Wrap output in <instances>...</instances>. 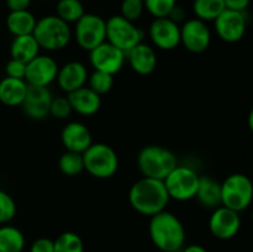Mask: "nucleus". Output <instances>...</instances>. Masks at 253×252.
<instances>
[{"instance_id": "obj_7", "label": "nucleus", "mask_w": 253, "mask_h": 252, "mask_svg": "<svg viewBox=\"0 0 253 252\" xmlns=\"http://www.w3.org/2000/svg\"><path fill=\"white\" fill-rule=\"evenodd\" d=\"M163 183L169 199L188 202L195 198L199 184V174L189 166L177 165L163 179Z\"/></svg>"}, {"instance_id": "obj_17", "label": "nucleus", "mask_w": 253, "mask_h": 252, "mask_svg": "<svg viewBox=\"0 0 253 252\" xmlns=\"http://www.w3.org/2000/svg\"><path fill=\"white\" fill-rule=\"evenodd\" d=\"M88 76L85 64L79 61H69L58 68L56 82L59 89L68 94L86 85Z\"/></svg>"}, {"instance_id": "obj_11", "label": "nucleus", "mask_w": 253, "mask_h": 252, "mask_svg": "<svg viewBox=\"0 0 253 252\" xmlns=\"http://www.w3.org/2000/svg\"><path fill=\"white\" fill-rule=\"evenodd\" d=\"M214 29L217 37L227 43H236L244 39L247 30L246 11L225 9L214 20Z\"/></svg>"}, {"instance_id": "obj_21", "label": "nucleus", "mask_w": 253, "mask_h": 252, "mask_svg": "<svg viewBox=\"0 0 253 252\" xmlns=\"http://www.w3.org/2000/svg\"><path fill=\"white\" fill-rule=\"evenodd\" d=\"M195 199L204 208L215 209L221 205V183L210 175H199Z\"/></svg>"}, {"instance_id": "obj_12", "label": "nucleus", "mask_w": 253, "mask_h": 252, "mask_svg": "<svg viewBox=\"0 0 253 252\" xmlns=\"http://www.w3.org/2000/svg\"><path fill=\"white\" fill-rule=\"evenodd\" d=\"M89 62L94 71L105 72L115 76L125 64V52L105 41L89 52Z\"/></svg>"}, {"instance_id": "obj_37", "label": "nucleus", "mask_w": 253, "mask_h": 252, "mask_svg": "<svg viewBox=\"0 0 253 252\" xmlns=\"http://www.w3.org/2000/svg\"><path fill=\"white\" fill-rule=\"evenodd\" d=\"M251 0H224L225 7L235 11H246Z\"/></svg>"}, {"instance_id": "obj_25", "label": "nucleus", "mask_w": 253, "mask_h": 252, "mask_svg": "<svg viewBox=\"0 0 253 252\" xmlns=\"http://www.w3.org/2000/svg\"><path fill=\"white\" fill-rule=\"evenodd\" d=\"M25 246L26 239L19 227L0 225V252H24Z\"/></svg>"}, {"instance_id": "obj_26", "label": "nucleus", "mask_w": 253, "mask_h": 252, "mask_svg": "<svg viewBox=\"0 0 253 252\" xmlns=\"http://www.w3.org/2000/svg\"><path fill=\"white\" fill-rule=\"evenodd\" d=\"M192 9L197 19L209 22L214 21L226 7L224 0H194Z\"/></svg>"}, {"instance_id": "obj_31", "label": "nucleus", "mask_w": 253, "mask_h": 252, "mask_svg": "<svg viewBox=\"0 0 253 252\" xmlns=\"http://www.w3.org/2000/svg\"><path fill=\"white\" fill-rule=\"evenodd\" d=\"M17 212V205L14 198L6 193L5 190L0 189V225L9 224Z\"/></svg>"}, {"instance_id": "obj_9", "label": "nucleus", "mask_w": 253, "mask_h": 252, "mask_svg": "<svg viewBox=\"0 0 253 252\" xmlns=\"http://www.w3.org/2000/svg\"><path fill=\"white\" fill-rule=\"evenodd\" d=\"M74 25L72 32L78 46L84 51L90 52L106 41V21L99 15L85 12Z\"/></svg>"}, {"instance_id": "obj_4", "label": "nucleus", "mask_w": 253, "mask_h": 252, "mask_svg": "<svg viewBox=\"0 0 253 252\" xmlns=\"http://www.w3.org/2000/svg\"><path fill=\"white\" fill-rule=\"evenodd\" d=\"M178 165L174 152L160 145H148L137 155V167L143 177L163 180Z\"/></svg>"}, {"instance_id": "obj_34", "label": "nucleus", "mask_w": 253, "mask_h": 252, "mask_svg": "<svg viewBox=\"0 0 253 252\" xmlns=\"http://www.w3.org/2000/svg\"><path fill=\"white\" fill-rule=\"evenodd\" d=\"M73 113L72 110L71 103H69L67 96H53L49 105V115L58 120H64L69 118L71 114Z\"/></svg>"}, {"instance_id": "obj_10", "label": "nucleus", "mask_w": 253, "mask_h": 252, "mask_svg": "<svg viewBox=\"0 0 253 252\" xmlns=\"http://www.w3.org/2000/svg\"><path fill=\"white\" fill-rule=\"evenodd\" d=\"M211 43V31L208 22L193 17L180 25V44L192 53H203Z\"/></svg>"}, {"instance_id": "obj_18", "label": "nucleus", "mask_w": 253, "mask_h": 252, "mask_svg": "<svg viewBox=\"0 0 253 252\" xmlns=\"http://www.w3.org/2000/svg\"><path fill=\"white\" fill-rule=\"evenodd\" d=\"M61 141L66 151L83 153L93 143V136L83 123L71 121L62 128Z\"/></svg>"}, {"instance_id": "obj_30", "label": "nucleus", "mask_w": 253, "mask_h": 252, "mask_svg": "<svg viewBox=\"0 0 253 252\" xmlns=\"http://www.w3.org/2000/svg\"><path fill=\"white\" fill-rule=\"evenodd\" d=\"M114 77L115 76H111V74L105 73V72L94 71L88 76V81H86L88 85L86 86H89L91 90L95 91L98 95L103 96L114 88V83H115Z\"/></svg>"}, {"instance_id": "obj_40", "label": "nucleus", "mask_w": 253, "mask_h": 252, "mask_svg": "<svg viewBox=\"0 0 253 252\" xmlns=\"http://www.w3.org/2000/svg\"><path fill=\"white\" fill-rule=\"evenodd\" d=\"M180 252H208V250L205 249L204 246H202V245L192 244V245H188V246L183 247V249L180 250Z\"/></svg>"}, {"instance_id": "obj_29", "label": "nucleus", "mask_w": 253, "mask_h": 252, "mask_svg": "<svg viewBox=\"0 0 253 252\" xmlns=\"http://www.w3.org/2000/svg\"><path fill=\"white\" fill-rule=\"evenodd\" d=\"M53 252H84V242L77 232L64 231L53 240Z\"/></svg>"}, {"instance_id": "obj_22", "label": "nucleus", "mask_w": 253, "mask_h": 252, "mask_svg": "<svg viewBox=\"0 0 253 252\" xmlns=\"http://www.w3.org/2000/svg\"><path fill=\"white\" fill-rule=\"evenodd\" d=\"M27 83L24 79L4 77L0 81V103L5 106H21L26 95Z\"/></svg>"}, {"instance_id": "obj_39", "label": "nucleus", "mask_w": 253, "mask_h": 252, "mask_svg": "<svg viewBox=\"0 0 253 252\" xmlns=\"http://www.w3.org/2000/svg\"><path fill=\"white\" fill-rule=\"evenodd\" d=\"M5 2L10 11H20V10H29L32 0H5Z\"/></svg>"}, {"instance_id": "obj_1", "label": "nucleus", "mask_w": 253, "mask_h": 252, "mask_svg": "<svg viewBox=\"0 0 253 252\" xmlns=\"http://www.w3.org/2000/svg\"><path fill=\"white\" fill-rule=\"evenodd\" d=\"M163 180L142 177L128 190V203L135 211L145 216H153L163 211L169 203Z\"/></svg>"}, {"instance_id": "obj_36", "label": "nucleus", "mask_w": 253, "mask_h": 252, "mask_svg": "<svg viewBox=\"0 0 253 252\" xmlns=\"http://www.w3.org/2000/svg\"><path fill=\"white\" fill-rule=\"evenodd\" d=\"M53 240L48 237H39L30 246L29 252H53Z\"/></svg>"}, {"instance_id": "obj_14", "label": "nucleus", "mask_w": 253, "mask_h": 252, "mask_svg": "<svg viewBox=\"0 0 253 252\" xmlns=\"http://www.w3.org/2000/svg\"><path fill=\"white\" fill-rule=\"evenodd\" d=\"M148 36L158 49L172 51L180 44V25L168 17H156L148 27Z\"/></svg>"}, {"instance_id": "obj_16", "label": "nucleus", "mask_w": 253, "mask_h": 252, "mask_svg": "<svg viewBox=\"0 0 253 252\" xmlns=\"http://www.w3.org/2000/svg\"><path fill=\"white\" fill-rule=\"evenodd\" d=\"M53 99L48 86H36L27 84L26 95L21 104L22 111L32 120H43L49 115V105Z\"/></svg>"}, {"instance_id": "obj_33", "label": "nucleus", "mask_w": 253, "mask_h": 252, "mask_svg": "<svg viewBox=\"0 0 253 252\" xmlns=\"http://www.w3.org/2000/svg\"><path fill=\"white\" fill-rule=\"evenodd\" d=\"M145 12L143 0H121L120 15L130 21H137Z\"/></svg>"}, {"instance_id": "obj_20", "label": "nucleus", "mask_w": 253, "mask_h": 252, "mask_svg": "<svg viewBox=\"0 0 253 252\" xmlns=\"http://www.w3.org/2000/svg\"><path fill=\"white\" fill-rule=\"evenodd\" d=\"M67 98L71 103L72 110L79 115L93 116L101 108V96L86 85L68 93Z\"/></svg>"}, {"instance_id": "obj_41", "label": "nucleus", "mask_w": 253, "mask_h": 252, "mask_svg": "<svg viewBox=\"0 0 253 252\" xmlns=\"http://www.w3.org/2000/svg\"><path fill=\"white\" fill-rule=\"evenodd\" d=\"M39 1H48V0H39Z\"/></svg>"}, {"instance_id": "obj_27", "label": "nucleus", "mask_w": 253, "mask_h": 252, "mask_svg": "<svg viewBox=\"0 0 253 252\" xmlns=\"http://www.w3.org/2000/svg\"><path fill=\"white\" fill-rule=\"evenodd\" d=\"M85 14L81 0H58L56 4V16L67 24H76Z\"/></svg>"}, {"instance_id": "obj_15", "label": "nucleus", "mask_w": 253, "mask_h": 252, "mask_svg": "<svg viewBox=\"0 0 253 252\" xmlns=\"http://www.w3.org/2000/svg\"><path fill=\"white\" fill-rule=\"evenodd\" d=\"M58 63L48 54H39L26 63L25 82L29 85L49 86L56 82L58 73Z\"/></svg>"}, {"instance_id": "obj_35", "label": "nucleus", "mask_w": 253, "mask_h": 252, "mask_svg": "<svg viewBox=\"0 0 253 252\" xmlns=\"http://www.w3.org/2000/svg\"><path fill=\"white\" fill-rule=\"evenodd\" d=\"M5 73L6 77L16 79H24L25 74H26V63L25 62L19 61V59L10 58L5 64Z\"/></svg>"}, {"instance_id": "obj_5", "label": "nucleus", "mask_w": 253, "mask_h": 252, "mask_svg": "<svg viewBox=\"0 0 253 252\" xmlns=\"http://www.w3.org/2000/svg\"><path fill=\"white\" fill-rule=\"evenodd\" d=\"M84 170L98 179L114 177L119 169V156L111 146L93 142L83 153Z\"/></svg>"}, {"instance_id": "obj_38", "label": "nucleus", "mask_w": 253, "mask_h": 252, "mask_svg": "<svg viewBox=\"0 0 253 252\" xmlns=\"http://www.w3.org/2000/svg\"><path fill=\"white\" fill-rule=\"evenodd\" d=\"M168 19H170L172 21H174L175 24L180 25L185 21V17H187V12L183 9L180 5H175L172 10H170L169 15H168Z\"/></svg>"}, {"instance_id": "obj_32", "label": "nucleus", "mask_w": 253, "mask_h": 252, "mask_svg": "<svg viewBox=\"0 0 253 252\" xmlns=\"http://www.w3.org/2000/svg\"><path fill=\"white\" fill-rule=\"evenodd\" d=\"M145 10L156 17H167L170 10L178 4V0H143Z\"/></svg>"}, {"instance_id": "obj_24", "label": "nucleus", "mask_w": 253, "mask_h": 252, "mask_svg": "<svg viewBox=\"0 0 253 252\" xmlns=\"http://www.w3.org/2000/svg\"><path fill=\"white\" fill-rule=\"evenodd\" d=\"M37 19L30 10L10 11L6 16V29L12 36L31 35L36 26Z\"/></svg>"}, {"instance_id": "obj_19", "label": "nucleus", "mask_w": 253, "mask_h": 252, "mask_svg": "<svg viewBox=\"0 0 253 252\" xmlns=\"http://www.w3.org/2000/svg\"><path fill=\"white\" fill-rule=\"evenodd\" d=\"M126 61L135 73L148 76L157 67V53L150 44L141 42L125 53Z\"/></svg>"}, {"instance_id": "obj_6", "label": "nucleus", "mask_w": 253, "mask_h": 252, "mask_svg": "<svg viewBox=\"0 0 253 252\" xmlns=\"http://www.w3.org/2000/svg\"><path fill=\"white\" fill-rule=\"evenodd\" d=\"M253 184L249 175L232 173L221 183V205L241 212L251 205Z\"/></svg>"}, {"instance_id": "obj_13", "label": "nucleus", "mask_w": 253, "mask_h": 252, "mask_svg": "<svg viewBox=\"0 0 253 252\" xmlns=\"http://www.w3.org/2000/svg\"><path fill=\"white\" fill-rule=\"evenodd\" d=\"M208 226L210 234L216 239L231 240L241 229V216L240 212L220 205L212 209Z\"/></svg>"}, {"instance_id": "obj_3", "label": "nucleus", "mask_w": 253, "mask_h": 252, "mask_svg": "<svg viewBox=\"0 0 253 252\" xmlns=\"http://www.w3.org/2000/svg\"><path fill=\"white\" fill-rule=\"evenodd\" d=\"M32 35L36 39L40 48L48 52L64 49L73 37L69 24L56 15H47L37 20Z\"/></svg>"}, {"instance_id": "obj_23", "label": "nucleus", "mask_w": 253, "mask_h": 252, "mask_svg": "<svg viewBox=\"0 0 253 252\" xmlns=\"http://www.w3.org/2000/svg\"><path fill=\"white\" fill-rule=\"evenodd\" d=\"M40 48L36 39L34 35H22V36H15L10 44V56L14 59L29 63L31 59L39 56Z\"/></svg>"}, {"instance_id": "obj_2", "label": "nucleus", "mask_w": 253, "mask_h": 252, "mask_svg": "<svg viewBox=\"0 0 253 252\" xmlns=\"http://www.w3.org/2000/svg\"><path fill=\"white\" fill-rule=\"evenodd\" d=\"M148 234L152 244L162 252H179L184 247V225L177 215L167 210L150 217Z\"/></svg>"}, {"instance_id": "obj_8", "label": "nucleus", "mask_w": 253, "mask_h": 252, "mask_svg": "<svg viewBox=\"0 0 253 252\" xmlns=\"http://www.w3.org/2000/svg\"><path fill=\"white\" fill-rule=\"evenodd\" d=\"M106 21V41L126 53L136 44L143 42V31L133 21L113 15Z\"/></svg>"}, {"instance_id": "obj_28", "label": "nucleus", "mask_w": 253, "mask_h": 252, "mask_svg": "<svg viewBox=\"0 0 253 252\" xmlns=\"http://www.w3.org/2000/svg\"><path fill=\"white\" fill-rule=\"evenodd\" d=\"M58 168L67 177H76L84 170L83 155L78 152L66 151L58 160Z\"/></svg>"}]
</instances>
